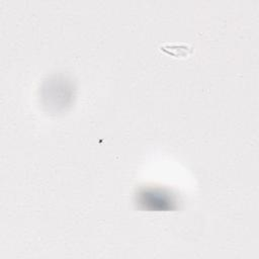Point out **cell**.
<instances>
[{
	"instance_id": "cell-1",
	"label": "cell",
	"mask_w": 259,
	"mask_h": 259,
	"mask_svg": "<svg viewBox=\"0 0 259 259\" xmlns=\"http://www.w3.org/2000/svg\"><path fill=\"white\" fill-rule=\"evenodd\" d=\"M193 47L186 42H164L159 47V51L173 58H187L193 53Z\"/></svg>"
}]
</instances>
